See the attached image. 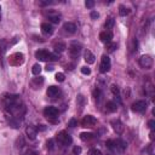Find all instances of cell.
<instances>
[{
    "label": "cell",
    "mask_w": 155,
    "mask_h": 155,
    "mask_svg": "<svg viewBox=\"0 0 155 155\" xmlns=\"http://www.w3.org/2000/svg\"><path fill=\"white\" fill-rule=\"evenodd\" d=\"M139 66L144 68V69H150L153 66V58L149 55H143L139 58Z\"/></svg>",
    "instance_id": "1"
},
{
    "label": "cell",
    "mask_w": 155,
    "mask_h": 155,
    "mask_svg": "<svg viewBox=\"0 0 155 155\" xmlns=\"http://www.w3.org/2000/svg\"><path fill=\"white\" fill-rule=\"evenodd\" d=\"M57 139H58V142H60L61 144H63V145H69V144H72V142H73L72 137H70V136L68 134L67 132H64V131H62V132L58 133Z\"/></svg>",
    "instance_id": "2"
},
{
    "label": "cell",
    "mask_w": 155,
    "mask_h": 155,
    "mask_svg": "<svg viewBox=\"0 0 155 155\" xmlns=\"http://www.w3.org/2000/svg\"><path fill=\"white\" fill-rule=\"evenodd\" d=\"M110 69V58L108 56H103L101 60V66H99V70L101 73H107Z\"/></svg>",
    "instance_id": "3"
},
{
    "label": "cell",
    "mask_w": 155,
    "mask_h": 155,
    "mask_svg": "<svg viewBox=\"0 0 155 155\" xmlns=\"http://www.w3.org/2000/svg\"><path fill=\"white\" fill-rule=\"evenodd\" d=\"M44 115L46 116L47 119H55L57 118V115H58V109L55 108V107H46L45 109H44Z\"/></svg>",
    "instance_id": "4"
},
{
    "label": "cell",
    "mask_w": 155,
    "mask_h": 155,
    "mask_svg": "<svg viewBox=\"0 0 155 155\" xmlns=\"http://www.w3.org/2000/svg\"><path fill=\"white\" fill-rule=\"evenodd\" d=\"M81 124H82L84 127H93V126L97 124V119L92 115H86L85 118L82 119Z\"/></svg>",
    "instance_id": "5"
},
{
    "label": "cell",
    "mask_w": 155,
    "mask_h": 155,
    "mask_svg": "<svg viewBox=\"0 0 155 155\" xmlns=\"http://www.w3.org/2000/svg\"><path fill=\"white\" fill-rule=\"evenodd\" d=\"M147 109V102L145 101H137L132 104V110L137 111V113H143Z\"/></svg>",
    "instance_id": "6"
},
{
    "label": "cell",
    "mask_w": 155,
    "mask_h": 155,
    "mask_svg": "<svg viewBox=\"0 0 155 155\" xmlns=\"http://www.w3.org/2000/svg\"><path fill=\"white\" fill-rule=\"evenodd\" d=\"M69 52L72 57H78L81 52V45L78 42H73L72 45L69 46Z\"/></svg>",
    "instance_id": "7"
},
{
    "label": "cell",
    "mask_w": 155,
    "mask_h": 155,
    "mask_svg": "<svg viewBox=\"0 0 155 155\" xmlns=\"http://www.w3.org/2000/svg\"><path fill=\"white\" fill-rule=\"evenodd\" d=\"M111 126H113V130L118 134H121V133L124 132V130H125L124 124L121 123L120 120H111Z\"/></svg>",
    "instance_id": "8"
},
{
    "label": "cell",
    "mask_w": 155,
    "mask_h": 155,
    "mask_svg": "<svg viewBox=\"0 0 155 155\" xmlns=\"http://www.w3.org/2000/svg\"><path fill=\"white\" fill-rule=\"evenodd\" d=\"M10 63L15 66H18V64H22L23 63V55L22 53H15L10 57Z\"/></svg>",
    "instance_id": "9"
},
{
    "label": "cell",
    "mask_w": 155,
    "mask_h": 155,
    "mask_svg": "<svg viewBox=\"0 0 155 155\" xmlns=\"http://www.w3.org/2000/svg\"><path fill=\"white\" fill-rule=\"evenodd\" d=\"M46 93H47L48 97H51V98H56V97L60 96L61 91H60V89H58V87H56V86H50V87L47 89Z\"/></svg>",
    "instance_id": "10"
},
{
    "label": "cell",
    "mask_w": 155,
    "mask_h": 155,
    "mask_svg": "<svg viewBox=\"0 0 155 155\" xmlns=\"http://www.w3.org/2000/svg\"><path fill=\"white\" fill-rule=\"evenodd\" d=\"M99 39H101V41L108 44V42L111 41V39H113V34H111V32H109V30L102 32V33L99 34Z\"/></svg>",
    "instance_id": "11"
},
{
    "label": "cell",
    "mask_w": 155,
    "mask_h": 155,
    "mask_svg": "<svg viewBox=\"0 0 155 155\" xmlns=\"http://www.w3.org/2000/svg\"><path fill=\"white\" fill-rule=\"evenodd\" d=\"M35 57L39 61H48V57H50V52H47L45 50H39L35 52Z\"/></svg>",
    "instance_id": "12"
},
{
    "label": "cell",
    "mask_w": 155,
    "mask_h": 155,
    "mask_svg": "<svg viewBox=\"0 0 155 155\" xmlns=\"http://www.w3.org/2000/svg\"><path fill=\"white\" fill-rule=\"evenodd\" d=\"M63 29H64L67 33L73 34V33L76 32V26L73 22H66L64 24H63Z\"/></svg>",
    "instance_id": "13"
},
{
    "label": "cell",
    "mask_w": 155,
    "mask_h": 155,
    "mask_svg": "<svg viewBox=\"0 0 155 155\" xmlns=\"http://www.w3.org/2000/svg\"><path fill=\"white\" fill-rule=\"evenodd\" d=\"M26 133H27V136L30 139H35L36 134H38V131H36V129L34 127V126H28V127L26 129Z\"/></svg>",
    "instance_id": "14"
},
{
    "label": "cell",
    "mask_w": 155,
    "mask_h": 155,
    "mask_svg": "<svg viewBox=\"0 0 155 155\" xmlns=\"http://www.w3.org/2000/svg\"><path fill=\"white\" fill-rule=\"evenodd\" d=\"M41 30L44 34H46V35H51V34L53 33V28L51 24H48V23H42L41 24Z\"/></svg>",
    "instance_id": "15"
},
{
    "label": "cell",
    "mask_w": 155,
    "mask_h": 155,
    "mask_svg": "<svg viewBox=\"0 0 155 155\" xmlns=\"http://www.w3.org/2000/svg\"><path fill=\"white\" fill-rule=\"evenodd\" d=\"M48 19H50L52 23H60L61 15L57 13V12H50V13H48Z\"/></svg>",
    "instance_id": "16"
},
{
    "label": "cell",
    "mask_w": 155,
    "mask_h": 155,
    "mask_svg": "<svg viewBox=\"0 0 155 155\" xmlns=\"http://www.w3.org/2000/svg\"><path fill=\"white\" fill-rule=\"evenodd\" d=\"M95 55L93 53H92L91 51H89L87 50L86 52H85V61L89 63V64H92V63H95Z\"/></svg>",
    "instance_id": "17"
},
{
    "label": "cell",
    "mask_w": 155,
    "mask_h": 155,
    "mask_svg": "<svg viewBox=\"0 0 155 155\" xmlns=\"http://www.w3.org/2000/svg\"><path fill=\"white\" fill-rule=\"evenodd\" d=\"M115 145H116V150H120V152H123V150H125V149H126V147H127V144H126V142H124V140H121V139L115 140Z\"/></svg>",
    "instance_id": "18"
},
{
    "label": "cell",
    "mask_w": 155,
    "mask_h": 155,
    "mask_svg": "<svg viewBox=\"0 0 155 155\" xmlns=\"http://www.w3.org/2000/svg\"><path fill=\"white\" fill-rule=\"evenodd\" d=\"M105 108L108 111H110V113H114V111H116V109H118V107H116V103H114V102H107V104H105Z\"/></svg>",
    "instance_id": "19"
},
{
    "label": "cell",
    "mask_w": 155,
    "mask_h": 155,
    "mask_svg": "<svg viewBox=\"0 0 155 155\" xmlns=\"http://www.w3.org/2000/svg\"><path fill=\"white\" fill-rule=\"evenodd\" d=\"M66 50V44H63V42H57L55 44V51L56 52H63Z\"/></svg>",
    "instance_id": "20"
},
{
    "label": "cell",
    "mask_w": 155,
    "mask_h": 155,
    "mask_svg": "<svg viewBox=\"0 0 155 155\" xmlns=\"http://www.w3.org/2000/svg\"><path fill=\"white\" fill-rule=\"evenodd\" d=\"M5 52H6V41L1 40L0 41V57H4Z\"/></svg>",
    "instance_id": "21"
},
{
    "label": "cell",
    "mask_w": 155,
    "mask_h": 155,
    "mask_svg": "<svg viewBox=\"0 0 155 155\" xmlns=\"http://www.w3.org/2000/svg\"><path fill=\"white\" fill-rule=\"evenodd\" d=\"M114 23H115V21H114V18H113V17L108 18V19H107V22H105V24H104L105 29H111V28L114 27Z\"/></svg>",
    "instance_id": "22"
},
{
    "label": "cell",
    "mask_w": 155,
    "mask_h": 155,
    "mask_svg": "<svg viewBox=\"0 0 155 155\" xmlns=\"http://www.w3.org/2000/svg\"><path fill=\"white\" fill-rule=\"evenodd\" d=\"M129 13H130V10L127 7H125V6H120L119 7V15H120V16H127Z\"/></svg>",
    "instance_id": "23"
},
{
    "label": "cell",
    "mask_w": 155,
    "mask_h": 155,
    "mask_svg": "<svg viewBox=\"0 0 155 155\" xmlns=\"http://www.w3.org/2000/svg\"><path fill=\"white\" fill-rule=\"evenodd\" d=\"M107 147H108L110 150L113 152H116V145H115V140H107Z\"/></svg>",
    "instance_id": "24"
},
{
    "label": "cell",
    "mask_w": 155,
    "mask_h": 155,
    "mask_svg": "<svg viewBox=\"0 0 155 155\" xmlns=\"http://www.w3.org/2000/svg\"><path fill=\"white\" fill-rule=\"evenodd\" d=\"M32 72H33L34 75H39V74H40V73H41V67H40V64H34Z\"/></svg>",
    "instance_id": "25"
},
{
    "label": "cell",
    "mask_w": 155,
    "mask_h": 155,
    "mask_svg": "<svg viewBox=\"0 0 155 155\" xmlns=\"http://www.w3.org/2000/svg\"><path fill=\"white\" fill-rule=\"evenodd\" d=\"M80 138H81L82 140H90V139L93 138V134H92V133H86V132H84V133L80 134Z\"/></svg>",
    "instance_id": "26"
},
{
    "label": "cell",
    "mask_w": 155,
    "mask_h": 155,
    "mask_svg": "<svg viewBox=\"0 0 155 155\" xmlns=\"http://www.w3.org/2000/svg\"><path fill=\"white\" fill-rule=\"evenodd\" d=\"M56 80L58 82H63L64 81V74H63V73H57L56 74Z\"/></svg>",
    "instance_id": "27"
},
{
    "label": "cell",
    "mask_w": 155,
    "mask_h": 155,
    "mask_svg": "<svg viewBox=\"0 0 155 155\" xmlns=\"http://www.w3.org/2000/svg\"><path fill=\"white\" fill-rule=\"evenodd\" d=\"M110 90H111V92L115 95V97H118L119 96V93H120V91H119V87L118 86H115V85H113L110 87Z\"/></svg>",
    "instance_id": "28"
},
{
    "label": "cell",
    "mask_w": 155,
    "mask_h": 155,
    "mask_svg": "<svg viewBox=\"0 0 155 155\" xmlns=\"http://www.w3.org/2000/svg\"><path fill=\"white\" fill-rule=\"evenodd\" d=\"M108 50L109 51H114V50H116V47H118V45H116L115 42H108Z\"/></svg>",
    "instance_id": "29"
},
{
    "label": "cell",
    "mask_w": 155,
    "mask_h": 155,
    "mask_svg": "<svg viewBox=\"0 0 155 155\" xmlns=\"http://www.w3.org/2000/svg\"><path fill=\"white\" fill-rule=\"evenodd\" d=\"M81 73H82V74H85V75H89V74H91V69L89 67H82L81 68Z\"/></svg>",
    "instance_id": "30"
},
{
    "label": "cell",
    "mask_w": 155,
    "mask_h": 155,
    "mask_svg": "<svg viewBox=\"0 0 155 155\" xmlns=\"http://www.w3.org/2000/svg\"><path fill=\"white\" fill-rule=\"evenodd\" d=\"M85 6H86V7H89V9H92V7L95 6V1H93V0H86Z\"/></svg>",
    "instance_id": "31"
},
{
    "label": "cell",
    "mask_w": 155,
    "mask_h": 155,
    "mask_svg": "<svg viewBox=\"0 0 155 155\" xmlns=\"http://www.w3.org/2000/svg\"><path fill=\"white\" fill-rule=\"evenodd\" d=\"M68 126H70V127H75V126H78V121H76L75 119L69 120V123H68Z\"/></svg>",
    "instance_id": "32"
},
{
    "label": "cell",
    "mask_w": 155,
    "mask_h": 155,
    "mask_svg": "<svg viewBox=\"0 0 155 155\" xmlns=\"http://www.w3.org/2000/svg\"><path fill=\"white\" fill-rule=\"evenodd\" d=\"M93 97L96 99H99L101 98V91L98 90V89H96L95 91H93Z\"/></svg>",
    "instance_id": "33"
},
{
    "label": "cell",
    "mask_w": 155,
    "mask_h": 155,
    "mask_svg": "<svg viewBox=\"0 0 155 155\" xmlns=\"http://www.w3.org/2000/svg\"><path fill=\"white\" fill-rule=\"evenodd\" d=\"M89 155H102V153H101V150H98V149H92L91 152L89 153Z\"/></svg>",
    "instance_id": "34"
},
{
    "label": "cell",
    "mask_w": 155,
    "mask_h": 155,
    "mask_svg": "<svg viewBox=\"0 0 155 155\" xmlns=\"http://www.w3.org/2000/svg\"><path fill=\"white\" fill-rule=\"evenodd\" d=\"M42 82H44V79H42V78H36V79H34V81H33V85H34V84L41 85Z\"/></svg>",
    "instance_id": "35"
},
{
    "label": "cell",
    "mask_w": 155,
    "mask_h": 155,
    "mask_svg": "<svg viewBox=\"0 0 155 155\" xmlns=\"http://www.w3.org/2000/svg\"><path fill=\"white\" fill-rule=\"evenodd\" d=\"M81 153V148L80 147H74L73 148V154L74 155H79Z\"/></svg>",
    "instance_id": "36"
},
{
    "label": "cell",
    "mask_w": 155,
    "mask_h": 155,
    "mask_svg": "<svg viewBox=\"0 0 155 155\" xmlns=\"http://www.w3.org/2000/svg\"><path fill=\"white\" fill-rule=\"evenodd\" d=\"M53 148H55V145H53V140H52V139H50V140L47 142V149L52 150Z\"/></svg>",
    "instance_id": "37"
},
{
    "label": "cell",
    "mask_w": 155,
    "mask_h": 155,
    "mask_svg": "<svg viewBox=\"0 0 155 155\" xmlns=\"http://www.w3.org/2000/svg\"><path fill=\"white\" fill-rule=\"evenodd\" d=\"M98 17H99V13L98 12H96V11H92L91 12V18L92 19H97Z\"/></svg>",
    "instance_id": "38"
},
{
    "label": "cell",
    "mask_w": 155,
    "mask_h": 155,
    "mask_svg": "<svg viewBox=\"0 0 155 155\" xmlns=\"http://www.w3.org/2000/svg\"><path fill=\"white\" fill-rule=\"evenodd\" d=\"M148 126L150 127V130H154V127H155V121H154V120H150L149 123H148Z\"/></svg>",
    "instance_id": "39"
},
{
    "label": "cell",
    "mask_w": 155,
    "mask_h": 155,
    "mask_svg": "<svg viewBox=\"0 0 155 155\" xmlns=\"http://www.w3.org/2000/svg\"><path fill=\"white\" fill-rule=\"evenodd\" d=\"M51 4H53V1H40L41 6H46V5H51Z\"/></svg>",
    "instance_id": "40"
},
{
    "label": "cell",
    "mask_w": 155,
    "mask_h": 155,
    "mask_svg": "<svg viewBox=\"0 0 155 155\" xmlns=\"http://www.w3.org/2000/svg\"><path fill=\"white\" fill-rule=\"evenodd\" d=\"M39 130H40V131H45L46 127L44 125H39V127H36V131H39Z\"/></svg>",
    "instance_id": "41"
},
{
    "label": "cell",
    "mask_w": 155,
    "mask_h": 155,
    "mask_svg": "<svg viewBox=\"0 0 155 155\" xmlns=\"http://www.w3.org/2000/svg\"><path fill=\"white\" fill-rule=\"evenodd\" d=\"M46 70H47V72L53 70V67H52V66H47V67H46Z\"/></svg>",
    "instance_id": "42"
},
{
    "label": "cell",
    "mask_w": 155,
    "mask_h": 155,
    "mask_svg": "<svg viewBox=\"0 0 155 155\" xmlns=\"http://www.w3.org/2000/svg\"><path fill=\"white\" fill-rule=\"evenodd\" d=\"M24 155H34V153H32V152H28V153H26Z\"/></svg>",
    "instance_id": "43"
},
{
    "label": "cell",
    "mask_w": 155,
    "mask_h": 155,
    "mask_svg": "<svg viewBox=\"0 0 155 155\" xmlns=\"http://www.w3.org/2000/svg\"><path fill=\"white\" fill-rule=\"evenodd\" d=\"M0 10H1V6H0Z\"/></svg>",
    "instance_id": "44"
}]
</instances>
